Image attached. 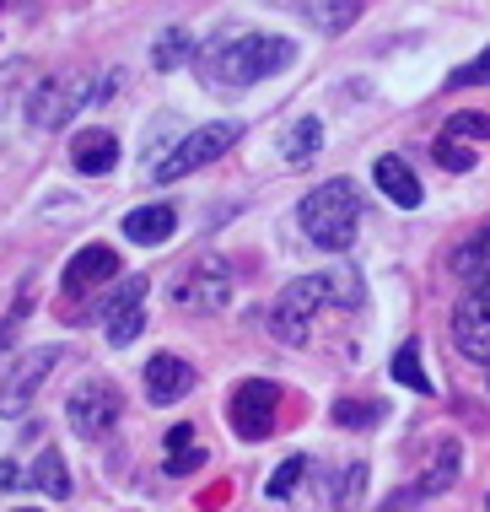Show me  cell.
I'll return each instance as SVG.
<instances>
[{"mask_svg":"<svg viewBox=\"0 0 490 512\" xmlns=\"http://www.w3.org/2000/svg\"><path fill=\"white\" fill-rule=\"evenodd\" d=\"M302 475H307V459L297 453V459H286V464L275 469V475H270V486H264V491H270L275 502H280V496H291V491H297V480H302Z\"/></svg>","mask_w":490,"mask_h":512,"instance_id":"26","label":"cell"},{"mask_svg":"<svg viewBox=\"0 0 490 512\" xmlns=\"http://www.w3.org/2000/svg\"><path fill=\"white\" fill-rule=\"evenodd\" d=\"M356 302H361V281H356V270H350V265H334L324 275H302V281H291L286 292L275 297L270 329L286 345H302L318 308H356Z\"/></svg>","mask_w":490,"mask_h":512,"instance_id":"2","label":"cell"},{"mask_svg":"<svg viewBox=\"0 0 490 512\" xmlns=\"http://www.w3.org/2000/svg\"><path fill=\"white\" fill-rule=\"evenodd\" d=\"M173 302H178L184 313H216V308H227V302H232V275H227V265H216V259L194 265L184 281L173 286Z\"/></svg>","mask_w":490,"mask_h":512,"instance_id":"10","label":"cell"},{"mask_svg":"<svg viewBox=\"0 0 490 512\" xmlns=\"http://www.w3.org/2000/svg\"><path fill=\"white\" fill-rule=\"evenodd\" d=\"M275 410H280V389H275V383H264V378L237 383L232 399H227V421H232V432L243 442L270 437L275 432Z\"/></svg>","mask_w":490,"mask_h":512,"instance_id":"6","label":"cell"},{"mask_svg":"<svg viewBox=\"0 0 490 512\" xmlns=\"http://www.w3.org/2000/svg\"><path fill=\"white\" fill-rule=\"evenodd\" d=\"M194 389V367L178 362V356H151L146 362V394L151 405H178Z\"/></svg>","mask_w":490,"mask_h":512,"instance_id":"14","label":"cell"},{"mask_svg":"<svg viewBox=\"0 0 490 512\" xmlns=\"http://www.w3.org/2000/svg\"><path fill=\"white\" fill-rule=\"evenodd\" d=\"M388 372H394V383H404V389L431 394V378H426V367H420V345H399V356Z\"/></svg>","mask_w":490,"mask_h":512,"instance_id":"21","label":"cell"},{"mask_svg":"<svg viewBox=\"0 0 490 512\" xmlns=\"http://www.w3.org/2000/svg\"><path fill=\"white\" fill-rule=\"evenodd\" d=\"M194 448V426H167V453H189Z\"/></svg>","mask_w":490,"mask_h":512,"instance_id":"30","label":"cell"},{"mask_svg":"<svg viewBox=\"0 0 490 512\" xmlns=\"http://www.w3.org/2000/svg\"><path fill=\"white\" fill-rule=\"evenodd\" d=\"M356 17H361V0H318L313 6V22L324 27V33H345Z\"/></svg>","mask_w":490,"mask_h":512,"instance_id":"22","label":"cell"},{"mask_svg":"<svg viewBox=\"0 0 490 512\" xmlns=\"http://www.w3.org/2000/svg\"><path fill=\"white\" fill-rule=\"evenodd\" d=\"M383 405H377V399H340V405H334V421L340 426H377L383 421Z\"/></svg>","mask_w":490,"mask_h":512,"instance_id":"24","label":"cell"},{"mask_svg":"<svg viewBox=\"0 0 490 512\" xmlns=\"http://www.w3.org/2000/svg\"><path fill=\"white\" fill-rule=\"evenodd\" d=\"M318 151H324V124H318V119H297L286 135H280V157L297 162V168H302V162H313Z\"/></svg>","mask_w":490,"mask_h":512,"instance_id":"17","label":"cell"},{"mask_svg":"<svg viewBox=\"0 0 490 512\" xmlns=\"http://www.w3.org/2000/svg\"><path fill=\"white\" fill-rule=\"evenodd\" d=\"M54 367H60V345H38V351L17 356V367H11L6 383H0V415H22L27 405H33L38 383H44Z\"/></svg>","mask_w":490,"mask_h":512,"instance_id":"9","label":"cell"},{"mask_svg":"<svg viewBox=\"0 0 490 512\" xmlns=\"http://www.w3.org/2000/svg\"><path fill=\"white\" fill-rule=\"evenodd\" d=\"M431 151H437V162L447 173H469L474 168V151H469V141H458V135H437V146H431Z\"/></svg>","mask_w":490,"mask_h":512,"instance_id":"25","label":"cell"},{"mask_svg":"<svg viewBox=\"0 0 490 512\" xmlns=\"http://www.w3.org/2000/svg\"><path fill=\"white\" fill-rule=\"evenodd\" d=\"M297 216H302V232L318 248L345 254V248L356 243V232H361V195H356V184H345V178H329V184H318L313 195L297 205Z\"/></svg>","mask_w":490,"mask_h":512,"instance_id":"3","label":"cell"},{"mask_svg":"<svg viewBox=\"0 0 490 512\" xmlns=\"http://www.w3.org/2000/svg\"><path fill=\"white\" fill-rule=\"evenodd\" d=\"M297 60V44L280 33H237V38H216L200 54V76L210 92H243L264 76H280Z\"/></svg>","mask_w":490,"mask_h":512,"instance_id":"1","label":"cell"},{"mask_svg":"<svg viewBox=\"0 0 490 512\" xmlns=\"http://www.w3.org/2000/svg\"><path fill=\"white\" fill-rule=\"evenodd\" d=\"M114 275H119V254H114V248H108V243H87V248H81V254L65 265V281H60V286H65V297H87L92 286L114 281Z\"/></svg>","mask_w":490,"mask_h":512,"instance_id":"12","label":"cell"},{"mask_svg":"<svg viewBox=\"0 0 490 512\" xmlns=\"http://www.w3.org/2000/svg\"><path fill=\"white\" fill-rule=\"evenodd\" d=\"M27 480H33V486L44 491V496H70V475H65V459H60V453H54V448H44V453H38V464H33V475H27Z\"/></svg>","mask_w":490,"mask_h":512,"instance_id":"19","label":"cell"},{"mask_svg":"<svg viewBox=\"0 0 490 512\" xmlns=\"http://www.w3.org/2000/svg\"><path fill=\"white\" fill-rule=\"evenodd\" d=\"M27 313H33V302H27V297H22V302H17V308H11V313H6V324H0V356H6V351H11V345H6V340H11V329H17V324H22V318H27Z\"/></svg>","mask_w":490,"mask_h":512,"instance_id":"29","label":"cell"},{"mask_svg":"<svg viewBox=\"0 0 490 512\" xmlns=\"http://www.w3.org/2000/svg\"><path fill=\"white\" fill-rule=\"evenodd\" d=\"M119 87V71L108 76H49L27 92V124L33 130H65L87 103H108Z\"/></svg>","mask_w":490,"mask_h":512,"instance_id":"4","label":"cell"},{"mask_svg":"<svg viewBox=\"0 0 490 512\" xmlns=\"http://www.w3.org/2000/svg\"><path fill=\"white\" fill-rule=\"evenodd\" d=\"M6 6H11V0H0V11H6Z\"/></svg>","mask_w":490,"mask_h":512,"instance_id":"33","label":"cell"},{"mask_svg":"<svg viewBox=\"0 0 490 512\" xmlns=\"http://www.w3.org/2000/svg\"><path fill=\"white\" fill-rule=\"evenodd\" d=\"M205 464V453L200 448H189V453H167V475H189V469H200Z\"/></svg>","mask_w":490,"mask_h":512,"instance_id":"28","label":"cell"},{"mask_svg":"<svg viewBox=\"0 0 490 512\" xmlns=\"http://www.w3.org/2000/svg\"><path fill=\"white\" fill-rule=\"evenodd\" d=\"M442 135H458V141L480 146V141H490V114H474V108H464V114H453V119L442 124Z\"/></svg>","mask_w":490,"mask_h":512,"instance_id":"23","label":"cell"},{"mask_svg":"<svg viewBox=\"0 0 490 512\" xmlns=\"http://www.w3.org/2000/svg\"><path fill=\"white\" fill-rule=\"evenodd\" d=\"M146 292H151L146 275H124L119 292L103 302V329L114 345H130L140 329H146Z\"/></svg>","mask_w":490,"mask_h":512,"instance_id":"11","label":"cell"},{"mask_svg":"<svg viewBox=\"0 0 490 512\" xmlns=\"http://www.w3.org/2000/svg\"><path fill=\"white\" fill-rule=\"evenodd\" d=\"M372 178H377V189H383V200H394L399 211H415V205L426 200V189H420V178L410 173V162H404V157H377Z\"/></svg>","mask_w":490,"mask_h":512,"instance_id":"15","label":"cell"},{"mask_svg":"<svg viewBox=\"0 0 490 512\" xmlns=\"http://www.w3.org/2000/svg\"><path fill=\"white\" fill-rule=\"evenodd\" d=\"M151 60H157V71H178V65L194 60V38L184 33V27H167V33L157 38V54H151Z\"/></svg>","mask_w":490,"mask_h":512,"instance_id":"20","label":"cell"},{"mask_svg":"<svg viewBox=\"0 0 490 512\" xmlns=\"http://www.w3.org/2000/svg\"><path fill=\"white\" fill-rule=\"evenodd\" d=\"M453 345L469 356V362L490 367V281L469 286L464 302L453 308Z\"/></svg>","mask_w":490,"mask_h":512,"instance_id":"8","label":"cell"},{"mask_svg":"<svg viewBox=\"0 0 490 512\" xmlns=\"http://www.w3.org/2000/svg\"><path fill=\"white\" fill-rule=\"evenodd\" d=\"M17 512H38V507H17Z\"/></svg>","mask_w":490,"mask_h":512,"instance_id":"32","label":"cell"},{"mask_svg":"<svg viewBox=\"0 0 490 512\" xmlns=\"http://www.w3.org/2000/svg\"><path fill=\"white\" fill-rule=\"evenodd\" d=\"M447 87H490V49L474 54L469 65H458V71L447 76Z\"/></svg>","mask_w":490,"mask_h":512,"instance_id":"27","label":"cell"},{"mask_svg":"<svg viewBox=\"0 0 490 512\" xmlns=\"http://www.w3.org/2000/svg\"><path fill=\"white\" fill-rule=\"evenodd\" d=\"M243 141V124L237 119H216V124H200V130H189L184 141H178L167 157L151 168V178L157 184H178L184 173H194V168H205V162H216V157H227V151Z\"/></svg>","mask_w":490,"mask_h":512,"instance_id":"5","label":"cell"},{"mask_svg":"<svg viewBox=\"0 0 490 512\" xmlns=\"http://www.w3.org/2000/svg\"><path fill=\"white\" fill-rule=\"evenodd\" d=\"M65 415H70V426H76L81 437H103V432H114V426H119V415H124V394L114 389V383L87 378L76 394H70Z\"/></svg>","mask_w":490,"mask_h":512,"instance_id":"7","label":"cell"},{"mask_svg":"<svg viewBox=\"0 0 490 512\" xmlns=\"http://www.w3.org/2000/svg\"><path fill=\"white\" fill-rule=\"evenodd\" d=\"M458 459H464V453H458V442H442V448H437V464L426 469V480H420L410 496H399V502H415V496H437V491H447V486L458 480ZM399 502H394V507H399Z\"/></svg>","mask_w":490,"mask_h":512,"instance_id":"18","label":"cell"},{"mask_svg":"<svg viewBox=\"0 0 490 512\" xmlns=\"http://www.w3.org/2000/svg\"><path fill=\"white\" fill-rule=\"evenodd\" d=\"M70 168L87 173V178H103L119 168V135L114 130H81L70 141Z\"/></svg>","mask_w":490,"mask_h":512,"instance_id":"13","label":"cell"},{"mask_svg":"<svg viewBox=\"0 0 490 512\" xmlns=\"http://www.w3.org/2000/svg\"><path fill=\"white\" fill-rule=\"evenodd\" d=\"M178 232V211L173 205H135L130 216H124V238L130 243H146V248H157L167 243Z\"/></svg>","mask_w":490,"mask_h":512,"instance_id":"16","label":"cell"},{"mask_svg":"<svg viewBox=\"0 0 490 512\" xmlns=\"http://www.w3.org/2000/svg\"><path fill=\"white\" fill-rule=\"evenodd\" d=\"M17 480H22V469L11 459H0V486H17Z\"/></svg>","mask_w":490,"mask_h":512,"instance_id":"31","label":"cell"}]
</instances>
